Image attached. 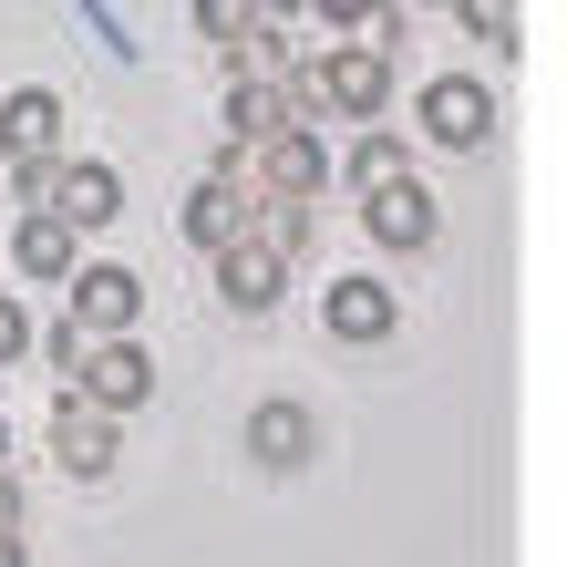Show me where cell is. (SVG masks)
<instances>
[{
  "instance_id": "15",
  "label": "cell",
  "mask_w": 567,
  "mask_h": 567,
  "mask_svg": "<svg viewBox=\"0 0 567 567\" xmlns=\"http://www.w3.org/2000/svg\"><path fill=\"white\" fill-rule=\"evenodd\" d=\"M11 258H21V279H73V227L62 217H21Z\"/></svg>"
},
{
  "instance_id": "10",
  "label": "cell",
  "mask_w": 567,
  "mask_h": 567,
  "mask_svg": "<svg viewBox=\"0 0 567 567\" xmlns=\"http://www.w3.org/2000/svg\"><path fill=\"white\" fill-rule=\"evenodd\" d=\"M248 454L269 464V475H299V464L320 454V413L310 403H258L248 413Z\"/></svg>"
},
{
  "instance_id": "19",
  "label": "cell",
  "mask_w": 567,
  "mask_h": 567,
  "mask_svg": "<svg viewBox=\"0 0 567 567\" xmlns=\"http://www.w3.org/2000/svg\"><path fill=\"white\" fill-rule=\"evenodd\" d=\"M196 31H207V42H227V52H238L248 31H258V0H196Z\"/></svg>"
},
{
  "instance_id": "13",
  "label": "cell",
  "mask_w": 567,
  "mask_h": 567,
  "mask_svg": "<svg viewBox=\"0 0 567 567\" xmlns=\"http://www.w3.org/2000/svg\"><path fill=\"white\" fill-rule=\"evenodd\" d=\"M217 289H227V310H279V289H289V258L269 238H238L217 258Z\"/></svg>"
},
{
  "instance_id": "24",
  "label": "cell",
  "mask_w": 567,
  "mask_h": 567,
  "mask_svg": "<svg viewBox=\"0 0 567 567\" xmlns=\"http://www.w3.org/2000/svg\"><path fill=\"white\" fill-rule=\"evenodd\" d=\"M0 567H21V537H0Z\"/></svg>"
},
{
  "instance_id": "17",
  "label": "cell",
  "mask_w": 567,
  "mask_h": 567,
  "mask_svg": "<svg viewBox=\"0 0 567 567\" xmlns=\"http://www.w3.org/2000/svg\"><path fill=\"white\" fill-rule=\"evenodd\" d=\"M341 176H351L361 196H382V186H403V145H392V135H361V145L341 155Z\"/></svg>"
},
{
  "instance_id": "22",
  "label": "cell",
  "mask_w": 567,
  "mask_h": 567,
  "mask_svg": "<svg viewBox=\"0 0 567 567\" xmlns=\"http://www.w3.org/2000/svg\"><path fill=\"white\" fill-rule=\"evenodd\" d=\"M0 537H21V485L0 475Z\"/></svg>"
},
{
  "instance_id": "23",
  "label": "cell",
  "mask_w": 567,
  "mask_h": 567,
  "mask_svg": "<svg viewBox=\"0 0 567 567\" xmlns=\"http://www.w3.org/2000/svg\"><path fill=\"white\" fill-rule=\"evenodd\" d=\"M289 11H310V0H258V21H289Z\"/></svg>"
},
{
  "instance_id": "12",
  "label": "cell",
  "mask_w": 567,
  "mask_h": 567,
  "mask_svg": "<svg viewBox=\"0 0 567 567\" xmlns=\"http://www.w3.org/2000/svg\"><path fill=\"white\" fill-rule=\"evenodd\" d=\"M227 135H238L248 155L279 145V135H299V93L289 83H227Z\"/></svg>"
},
{
  "instance_id": "20",
  "label": "cell",
  "mask_w": 567,
  "mask_h": 567,
  "mask_svg": "<svg viewBox=\"0 0 567 567\" xmlns=\"http://www.w3.org/2000/svg\"><path fill=\"white\" fill-rule=\"evenodd\" d=\"M320 21H351V31H382L392 0H320Z\"/></svg>"
},
{
  "instance_id": "25",
  "label": "cell",
  "mask_w": 567,
  "mask_h": 567,
  "mask_svg": "<svg viewBox=\"0 0 567 567\" xmlns=\"http://www.w3.org/2000/svg\"><path fill=\"white\" fill-rule=\"evenodd\" d=\"M413 11H454V0H413Z\"/></svg>"
},
{
  "instance_id": "5",
  "label": "cell",
  "mask_w": 567,
  "mask_h": 567,
  "mask_svg": "<svg viewBox=\"0 0 567 567\" xmlns=\"http://www.w3.org/2000/svg\"><path fill=\"white\" fill-rule=\"evenodd\" d=\"M135 310H145L135 269H73V330H83V341H124Z\"/></svg>"
},
{
  "instance_id": "8",
  "label": "cell",
  "mask_w": 567,
  "mask_h": 567,
  "mask_svg": "<svg viewBox=\"0 0 567 567\" xmlns=\"http://www.w3.org/2000/svg\"><path fill=\"white\" fill-rule=\"evenodd\" d=\"M186 238L196 248H238V238H258V186H227V176H207V186H196L186 196Z\"/></svg>"
},
{
  "instance_id": "18",
  "label": "cell",
  "mask_w": 567,
  "mask_h": 567,
  "mask_svg": "<svg viewBox=\"0 0 567 567\" xmlns=\"http://www.w3.org/2000/svg\"><path fill=\"white\" fill-rule=\"evenodd\" d=\"M454 11H464V31H475L495 62H516V0H454Z\"/></svg>"
},
{
  "instance_id": "11",
  "label": "cell",
  "mask_w": 567,
  "mask_h": 567,
  "mask_svg": "<svg viewBox=\"0 0 567 567\" xmlns=\"http://www.w3.org/2000/svg\"><path fill=\"white\" fill-rule=\"evenodd\" d=\"M0 155H11V176L21 165H62V104L52 93H11L0 104Z\"/></svg>"
},
{
  "instance_id": "26",
  "label": "cell",
  "mask_w": 567,
  "mask_h": 567,
  "mask_svg": "<svg viewBox=\"0 0 567 567\" xmlns=\"http://www.w3.org/2000/svg\"><path fill=\"white\" fill-rule=\"evenodd\" d=\"M0 454H11V423H0Z\"/></svg>"
},
{
  "instance_id": "21",
  "label": "cell",
  "mask_w": 567,
  "mask_h": 567,
  "mask_svg": "<svg viewBox=\"0 0 567 567\" xmlns=\"http://www.w3.org/2000/svg\"><path fill=\"white\" fill-rule=\"evenodd\" d=\"M21 351H31V320L11 310V299H0V361H21Z\"/></svg>"
},
{
  "instance_id": "9",
  "label": "cell",
  "mask_w": 567,
  "mask_h": 567,
  "mask_svg": "<svg viewBox=\"0 0 567 567\" xmlns=\"http://www.w3.org/2000/svg\"><path fill=\"white\" fill-rule=\"evenodd\" d=\"M361 227H372V238L382 248H433V227H444V217H433V186L423 176H403V186H382V196H361Z\"/></svg>"
},
{
  "instance_id": "14",
  "label": "cell",
  "mask_w": 567,
  "mask_h": 567,
  "mask_svg": "<svg viewBox=\"0 0 567 567\" xmlns=\"http://www.w3.org/2000/svg\"><path fill=\"white\" fill-rule=\"evenodd\" d=\"M330 330H341V341H382L392 330V289L382 279H330Z\"/></svg>"
},
{
  "instance_id": "7",
  "label": "cell",
  "mask_w": 567,
  "mask_h": 567,
  "mask_svg": "<svg viewBox=\"0 0 567 567\" xmlns=\"http://www.w3.org/2000/svg\"><path fill=\"white\" fill-rule=\"evenodd\" d=\"M114 207H124V176L114 165H93V155H62V176H52V217L73 227H114Z\"/></svg>"
},
{
  "instance_id": "1",
  "label": "cell",
  "mask_w": 567,
  "mask_h": 567,
  "mask_svg": "<svg viewBox=\"0 0 567 567\" xmlns=\"http://www.w3.org/2000/svg\"><path fill=\"white\" fill-rule=\"evenodd\" d=\"M299 124L320 135V114H382L392 104V62H382V42H330L320 62H299Z\"/></svg>"
},
{
  "instance_id": "4",
  "label": "cell",
  "mask_w": 567,
  "mask_h": 567,
  "mask_svg": "<svg viewBox=\"0 0 567 567\" xmlns=\"http://www.w3.org/2000/svg\"><path fill=\"white\" fill-rule=\"evenodd\" d=\"M423 135H433V145H485V135H495V93H485L475 73H433V83H423Z\"/></svg>"
},
{
  "instance_id": "2",
  "label": "cell",
  "mask_w": 567,
  "mask_h": 567,
  "mask_svg": "<svg viewBox=\"0 0 567 567\" xmlns=\"http://www.w3.org/2000/svg\"><path fill=\"white\" fill-rule=\"evenodd\" d=\"M248 186H258V207H320V186H330V155H320V135L299 124V135L258 145V155H248Z\"/></svg>"
},
{
  "instance_id": "3",
  "label": "cell",
  "mask_w": 567,
  "mask_h": 567,
  "mask_svg": "<svg viewBox=\"0 0 567 567\" xmlns=\"http://www.w3.org/2000/svg\"><path fill=\"white\" fill-rule=\"evenodd\" d=\"M73 392H83L93 413H114V423H124V413L155 392V361H145L135 341H93V351H83V372H73Z\"/></svg>"
},
{
  "instance_id": "16",
  "label": "cell",
  "mask_w": 567,
  "mask_h": 567,
  "mask_svg": "<svg viewBox=\"0 0 567 567\" xmlns=\"http://www.w3.org/2000/svg\"><path fill=\"white\" fill-rule=\"evenodd\" d=\"M227 83H299V52H289V31L258 21L238 52H227Z\"/></svg>"
},
{
  "instance_id": "6",
  "label": "cell",
  "mask_w": 567,
  "mask_h": 567,
  "mask_svg": "<svg viewBox=\"0 0 567 567\" xmlns=\"http://www.w3.org/2000/svg\"><path fill=\"white\" fill-rule=\"evenodd\" d=\"M52 464L62 475H114V413H93L83 392L52 403Z\"/></svg>"
}]
</instances>
